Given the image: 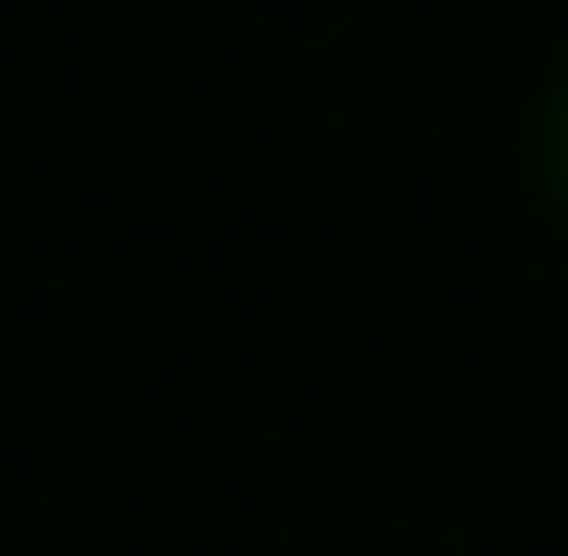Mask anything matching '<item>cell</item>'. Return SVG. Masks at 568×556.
I'll return each mask as SVG.
<instances>
[{
  "instance_id": "1",
  "label": "cell",
  "mask_w": 568,
  "mask_h": 556,
  "mask_svg": "<svg viewBox=\"0 0 568 556\" xmlns=\"http://www.w3.org/2000/svg\"><path fill=\"white\" fill-rule=\"evenodd\" d=\"M530 165H544V203H556V228H568V77L544 89V127H530Z\"/></svg>"
}]
</instances>
